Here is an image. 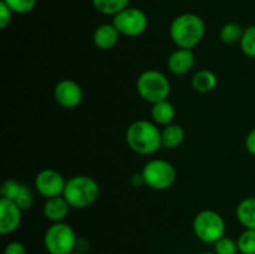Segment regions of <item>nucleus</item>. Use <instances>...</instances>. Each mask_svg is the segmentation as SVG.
I'll use <instances>...</instances> for the list:
<instances>
[{"instance_id": "nucleus-20", "label": "nucleus", "mask_w": 255, "mask_h": 254, "mask_svg": "<svg viewBox=\"0 0 255 254\" xmlns=\"http://www.w3.org/2000/svg\"><path fill=\"white\" fill-rule=\"evenodd\" d=\"M244 29L238 22H227L219 30V39L227 45H233L241 41Z\"/></svg>"}, {"instance_id": "nucleus-7", "label": "nucleus", "mask_w": 255, "mask_h": 254, "mask_svg": "<svg viewBox=\"0 0 255 254\" xmlns=\"http://www.w3.org/2000/svg\"><path fill=\"white\" fill-rule=\"evenodd\" d=\"M76 233L65 222L52 223L44 236V246L49 254H71L76 247Z\"/></svg>"}, {"instance_id": "nucleus-16", "label": "nucleus", "mask_w": 255, "mask_h": 254, "mask_svg": "<svg viewBox=\"0 0 255 254\" xmlns=\"http://www.w3.org/2000/svg\"><path fill=\"white\" fill-rule=\"evenodd\" d=\"M236 217L246 229H255V197H247L239 202Z\"/></svg>"}, {"instance_id": "nucleus-19", "label": "nucleus", "mask_w": 255, "mask_h": 254, "mask_svg": "<svg viewBox=\"0 0 255 254\" xmlns=\"http://www.w3.org/2000/svg\"><path fill=\"white\" fill-rule=\"evenodd\" d=\"M129 0H92L94 7L104 15L115 16L128 6Z\"/></svg>"}, {"instance_id": "nucleus-26", "label": "nucleus", "mask_w": 255, "mask_h": 254, "mask_svg": "<svg viewBox=\"0 0 255 254\" xmlns=\"http://www.w3.org/2000/svg\"><path fill=\"white\" fill-rule=\"evenodd\" d=\"M32 201H34V197H32L31 189H30L26 184L22 183L21 189H20L19 194H17V197L15 198L14 203L17 204L20 209L26 211V209H29L30 207L32 206Z\"/></svg>"}, {"instance_id": "nucleus-32", "label": "nucleus", "mask_w": 255, "mask_h": 254, "mask_svg": "<svg viewBox=\"0 0 255 254\" xmlns=\"http://www.w3.org/2000/svg\"><path fill=\"white\" fill-rule=\"evenodd\" d=\"M202 254H216V253H202Z\"/></svg>"}, {"instance_id": "nucleus-13", "label": "nucleus", "mask_w": 255, "mask_h": 254, "mask_svg": "<svg viewBox=\"0 0 255 254\" xmlns=\"http://www.w3.org/2000/svg\"><path fill=\"white\" fill-rule=\"evenodd\" d=\"M120 36H121V34H120L119 30L115 27L112 22L111 24L105 22V24L99 25L95 29L92 40H94V45L97 49L107 51V50H111L116 46L120 40Z\"/></svg>"}, {"instance_id": "nucleus-11", "label": "nucleus", "mask_w": 255, "mask_h": 254, "mask_svg": "<svg viewBox=\"0 0 255 254\" xmlns=\"http://www.w3.org/2000/svg\"><path fill=\"white\" fill-rule=\"evenodd\" d=\"M22 209L6 198H0V233L11 234L21 224Z\"/></svg>"}, {"instance_id": "nucleus-22", "label": "nucleus", "mask_w": 255, "mask_h": 254, "mask_svg": "<svg viewBox=\"0 0 255 254\" xmlns=\"http://www.w3.org/2000/svg\"><path fill=\"white\" fill-rule=\"evenodd\" d=\"M241 254H255V229H246L237 239Z\"/></svg>"}, {"instance_id": "nucleus-28", "label": "nucleus", "mask_w": 255, "mask_h": 254, "mask_svg": "<svg viewBox=\"0 0 255 254\" xmlns=\"http://www.w3.org/2000/svg\"><path fill=\"white\" fill-rule=\"evenodd\" d=\"M4 254H26V248L20 242H10L5 247Z\"/></svg>"}, {"instance_id": "nucleus-29", "label": "nucleus", "mask_w": 255, "mask_h": 254, "mask_svg": "<svg viewBox=\"0 0 255 254\" xmlns=\"http://www.w3.org/2000/svg\"><path fill=\"white\" fill-rule=\"evenodd\" d=\"M246 148L252 156L255 157V127L246 137Z\"/></svg>"}, {"instance_id": "nucleus-18", "label": "nucleus", "mask_w": 255, "mask_h": 254, "mask_svg": "<svg viewBox=\"0 0 255 254\" xmlns=\"http://www.w3.org/2000/svg\"><path fill=\"white\" fill-rule=\"evenodd\" d=\"M192 87L199 94L212 92L218 85V77L213 71L208 69H202L197 71L192 77Z\"/></svg>"}, {"instance_id": "nucleus-14", "label": "nucleus", "mask_w": 255, "mask_h": 254, "mask_svg": "<svg viewBox=\"0 0 255 254\" xmlns=\"http://www.w3.org/2000/svg\"><path fill=\"white\" fill-rule=\"evenodd\" d=\"M70 208H71V206L65 199V197L59 196L45 201L44 206H42V213L47 221L52 222V223H59V222L65 221V218L69 214Z\"/></svg>"}, {"instance_id": "nucleus-24", "label": "nucleus", "mask_w": 255, "mask_h": 254, "mask_svg": "<svg viewBox=\"0 0 255 254\" xmlns=\"http://www.w3.org/2000/svg\"><path fill=\"white\" fill-rule=\"evenodd\" d=\"M22 183L15 181V179H5L2 182L1 187H0V194H1V198H6L9 201H15V198L19 194L20 189H21Z\"/></svg>"}, {"instance_id": "nucleus-31", "label": "nucleus", "mask_w": 255, "mask_h": 254, "mask_svg": "<svg viewBox=\"0 0 255 254\" xmlns=\"http://www.w3.org/2000/svg\"><path fill=\"white\" fill-rule=\"evenodd\" d=\"M71 254H82V253H80V252H72Z\"/></svg>"}, {"instance_id": "nucleus-1", "label": "nucleus", "mask_w": 255, "mask_h": 254, "mask_svg": "<svg viewBox=\"0 0 255 254\" xmlns=\"http://www.w3.org/2000/svg\"><path fill=\"white\" fill-rule=\"evenodd\" d=\"M127 146L134 153L151 156L162 148V136L159 127L149 120H137L126 129Z\"/></svg>"}, {"instance_id": "nucleus-8", "label": "nucleus", "mask_w": 255, "mask_h": 254, "mask_svg": "<svg viewBox=\"0 0 255 254\" xmlns=\"http://www.w3.org/2000/svg\"><path fill=\"white\" fill-rule=\"evenodd\" d=\"M112 24L124 36L136 37L146 31L148 17L138 7L127 6L112 17Z\"/></svg>"}, {"instance_id": "nucleus-15", "label": "nucleus", "mask_w": 255, "mask_h": 254, "mask_svg": "<svg viewBox=\"0 0 255 254\" xmlns=\"http://www.w3.org/2000/svg\"><path fill=\"white\" fill-rule=\"evenodd\" d=\"M151 117L152 121L157 126H168V125L173 124V120L176 117V109L168 100L159 101L152 105Z\"/></svg>"}, {"instance_id": "nucleus-27", "label": "nucleus", "mask_w": 255, "mask_h": 254, "mask_svg": "<svg viewBox=\"0 0 255 254\" xmlns=\"http://www.w3.org/2000/svg\"><path fill=\"white\" fill-rule=\"evenodd\" d=\"M14 12L4 1H0V29H5L11 22V17Z\"/></svg>"}, {"instance_id": "nucleus-3", "label": "nucleus", "mask_w": 255, "mask_h": 254, "mask_svg": "<svg viewBox=\"0 0 255 254\" xmlns=\"http://www.w3.org/2000/svg\"><path fill=\"white\" fill-rule=\"evenodd\" d=\"M65 197L71 208L84 209L92 206L100 196V186L97 181L86 174H77L66 181Z\"/></svg>"}, {"instance_id": "nucleus-23", "label": "nucleus", "mask_w": 255, "mask_h": 254, "mask_svg": "<svg viewBox=\"0 0 255 254\" xmlns=\"http://www.w3.org/2000/svg\"><path fill=\"white\" fill-rule=\"evenodd\" d=\"M10 7L14 14L25 15L34 10L36 0H1Z\"/></svg>"}, {"instance_id": "nucleus-9", "label": "nucleus", "mask_w": 255, "mask_h": 254, "mask_svg": "<svg viewBox=\"0 0 255 254\" xmlns=\"http://www.w3.org/2000/svg\"><path fill=\"white\" fill-rule=\"evenodd\" d=\"M65 186H66V179L54 168L41 169L34 179L35 189L45 199L62 196Z\"/></svg>"}, {"instance_id": "nucleus-17", "label": "nucleus", "mask_w": 255, "mask_h": 254, "mask_svg": "<svg viewBox=\"0 0 255 254\" xmlns=\"http://www.w3.org/2000/svg\"><path fill=\"white\" fill-rule=\"evenodd\" d=\"M162 148L173 149L181 146L186 138V131L181 125L171 124L161 129Z\"/></svg>"}, {"instance_id": "nucleus-2", "label": "nucleus", "mask_w": 255, "mask_h": 254, "mask_svg": "<svg viewBox=\"0 0 255 254\" xmlns=\"http://www.w3.org/2000/svg\"><path fill=\"white\" fill-rule=\"evenodd\" d=\"M206 34V24L199 15L183 12L174 17L169 26V36L177 47L193 50Z\"/></svg>"}, {"instance_id": "nucleus-21", "label": "nucleus", "mask_w": 255, "mask_h": 254, "mask_svg": "<svg viewBox=\"0 0 255 254\" xmlns=\"http://www.w3.org/2000/svg\"><path fill=\"white\" fill-rule=\"evenodd\" d=\"M239 46L246 56L255 59V25H251L244 29Z\"/></svg>"}, {"instance_id": "nucleus-30", "label": "nucleus", "mask_w": 255, "mask_h": 254, "mask_svg": "<svg viewBox=\"0 0 255 254\" xmlns=\"http://www.w3.org/2000/svg\"><path fill=\"white\" fill-rule=\"evenodd\" d=\"M131 183L133 184L134 187L144 186V181H143V177H142L141 172H138V173H134L133 176L131 177Z\"/></svg>"}, {"instance_id": "nucleus-5", "label": "nucleus", "mask_w": 255, "mask_h": 254, "mask_svg": "<svg viewBox=\"0 0 255 254\" xmlns=\"http://www.w3.org/2000/svg\"><path fill=\"white\" fill-rule=\"evenodd\" d=\"M144 186L154 191H166L171 188L177 179V171L169 161L153 158L146 162L141 171Z\"/></svg>"}, {"instance_id": "nucleus-12", "label": "nucleus", "mask_w": 255, "mask_h": 254, "mask_svg": "<svg viewBox=\"0 0 255 254\" xmlns=\"http://www.w3.org/2000/svg\"><path fill=\"white\" fill-rule=\"evenodd\" d=\"M194 62H196V59H194L193 50L177 47L169 55L167 60V67L176 76H183L193 69Z\"/></svg>"}, {"instance_id": "nucleus-10", "label": "nucleus", "mask_w": 255, "mask_h": 254, "mask_svg": "<svg viewBox=\"0 0 255 254\" xmlns=\"http://www.w3.org/2000/svg\"><path fill=\"white\" fill-rule=\"evenodd\" d=\"M54 99L60 107L72 110L80 106L84 99L81 85L71 79H64L56 84L54 89Z\"/></svg>"}, {"instance_id": "nucleus-4", "label": "nucleus", "mask_w": 255, "mask_h": 254, "mask_svg": "<svg viewBox=\"0 0 255 254\" xmlns=\"http://www.w3.org/2000/svg\"><path fill=\"white\" fill-rule=\"evenodd\" d=\"M136 89L143 101L153 105L168 100L171 95V82L163 72L149 69L139 75L136 82Z\"/></svg>"}, {"instance_id": "nucleus-25", "label": "nucleus", "mask_w": 255, "mask_h": 254, "mask_svg": "<svg viewBox=\"0 0 255 254\" xmlns=\"http://www.w3.org/2000/svg\"><path fill=\"white\" fill-rule=\"evenodd\" d=\"M238 252L237 241L229 238V237H222L219 241L214 243V253L216 254H237Z\"/></svg>"}, {"instance_id": "nucleus-6", "label": "nucleus", "mask_w": 255, "mask_h": 254, "mask_svg": "<svg viewBox=\"0 0 255 254\" xmlns=\"http://www.w3.org/2000/svg\"><path fill=\"white\" fill-rule=\"evenodd\" d=\"M193 232L199 241L214 244L224 237L226 222L218 212L213 209H203L194 217Z\"/></svg>"}]
</instances>
